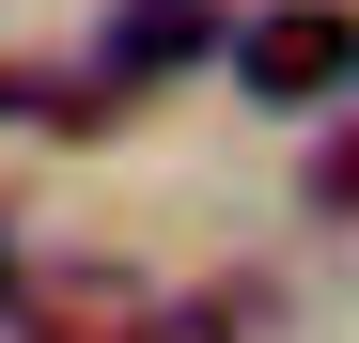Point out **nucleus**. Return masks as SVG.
<instances>
[{
  "label": "nucleus",
  "instance_id": "obj_1",
  "mask_svg": "<svg viewBox=\"0 0 359 343\" xmlns=\"http://www.w3.org/2000/svg\"><path fill=\"white\" fill-rule=\"evenodd\" d=\"M234 78H250L266 109H313V94L359 78V16H344V0H266V16L234 31Z\"/></svg>",
  "mask_w": 359,
  "mask_h": 343
},
{
  "label": "nucleus",
  "instance_id": "obj_2",
  "mask_svg": "<svg viewBox=\"0 0 359 343\" xmlns=\"http://www.w3.org/2000/svg\"><path fill=\"white\" fill-rule=\"evenodd\" d=\"M16 343H141L156 297H141V265H16Z\"/></svg>",
  "mask_w": 359,
  "mask_h": 343
},
{
  "label": "nucleus",
  "instance_id": "obj_3",
  "mask_svg": "<svg viewBox=\"0 0 359 343\" xmlns=\"http://www.w3.org/2000/svg\"><path fill=\"white\" fill-rule=\"evenodd\" d=\"M203 47H219L203 0H126V16L94 31V94H156V78H188Z\"/></svg>",
  "mask_w": 359,
  "mask_h": 343
},
{
  "label": "nucleus",
  "instance_id": "obj_4",
  "mask_svg": "<svg viewBox=\"0 0 359 343\" xmlns=\"http://www.w3.org/2000/svg\"><path fill=\"white\" fill-rule=\"evenodd\" d=\"M141 343H250V297H188V312H156Z\"/></svg>",
  "mask_w": 359,
  "mask_h": 343
},
{
  "label": "nucleus",
  "instance_id": "obj_5",
  "mask_svg": "<svg viewBox=\"0 0 359 343\" xmlns=\"http://www.w3.org/2000/svg\"><path fill=\"white\" fill-rule=\"evenodd\" d=\"M313 203H328V218H359V125H344V141L313 156Z\"/></svg>",
  "mask_w": 359,
  "mask_h": 343
},
{
  "label": "nucleus",
  "instance_id": "obj_6",
  "mask_svg": "<svg viewBox=\"0 0 359 343\" xmlns=\"http://www.w3.org/2000/svg\"><path fill=\"white\" fill-rule=\"evenodd\" d=\"M0 297H16V234H0Z\"/></svg>",
  "mask_w": 359,
  "mask_h": 343
},
{
  "label": "nucleus",
  "instance_id": "obj_7",
  "mask_svg": "<svg viewBox=\"0 0 359 343\" xmlns=\"http://www.w3.org/2000/svg\"><path fill=\"white\" fill-rule=\"evenodd\" d=\"M0 109H16V78H0Z\"/></svg>",
  "mask_w": 359,
  "mask_h": 343
}]
</instances>
